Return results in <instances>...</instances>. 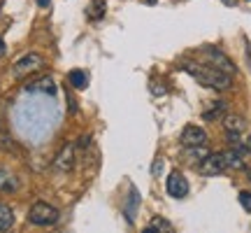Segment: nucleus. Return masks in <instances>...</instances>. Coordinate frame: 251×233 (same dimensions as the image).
<instances>
[{
  "label": "nucleus",
  "mask_w": 251,
  "mask_h": 233,
  "mask_svg": "<svg viewBox=\"0 0 251 233\" xmlns=\"http://www.w3.org/2000/svg\"><path fill=\"white\" fill-rule=\"evenodd\" d=\"M165 189L172 198H184L188 194V182L181 173H170V177L165 182Z\"/></svg>",
  "instance_id": "obj_7"
},
{
  "label": "nucleus",
  "mask_w": 251,
  "mask_h": 233,
  "mask_svg": "<svg viewBox=\"0 0 251 233\" xmlns=\"http://www.w3.org/2000/svg\"><path fill=\"white\" fill-rule=\"evenodd\" d=\"M58 219H61V212L45 201H37L35 205L28 210V222L35 226H54L58 224Z\"/></svg>",
  "instance_id": "obj_2"
},
{
  "label": "nucleus",
  "mask_w": 251,
  "mask_h": 233,
  "mask_svg": "<svg viewBox=\"0 0 251 233\" xmlns=\"http://www.w3.org/2000/svg\"><path fill=\"white\" fill-rule=\"evenodd\" d=\"M137 210H140V191H137L135 184H130V189H128V201H126V210H124L128 224H135Z\"/></svg>",
  "instance_id": "obj_8"
},
{
  "label": "nucleus",
  "mask_w": 251,
  "mask_h": 233,
  "mask_svg": "<svg viewBox=\"0 0 251 233\" xmlns=\"http://www.w3.org/2000/svg\"><path fill=\"white\" fill-rule=\"evenodd\" d=\"M42 65H45V58H42V56L37 54V52H28V54H24L12 65V75H14V80H24L26 75L40 70Z\"/></svg>",
  "instance_id": "obj_3"
},
{
  "label": "nucleus",
  "mask_w": 251,
  "mask_h": 233,
  "mask_svg": "<svg viewBox=\"0 0 251 233\" xmlns=\"http://www.w3.org/2000/svg\"><path fill=\"white\" fill-rule=\"evenodd\" d=\"M240 203H242V207L247 212H251V194L249 191H242V194H240Z\"/></svg>",
  "instance_id": "obj_18"
},
{
  "label": "nucleus",
  "mask_w": 251,
  "mask_h": 233,
  "mask_svg": "<svg viewBox=\"0 0 251 233\" xmlns=\"http://www.w3.org/2000/svg\"><path fill=\"white\" fill-rule=\"evenodd\" d=\"M184 70H186L193 80L200 82L202 87H207V89L226 91V89H230V87H233V77H230V75H226L224 70L214 68V65H200V63L188 61V63H184Z\"/></svg>",
  "instance_id": "obj_1"
},
{
  "label": "nucleus",
  "mask_w": 251,
  "mask_h": 233,
  "mask_svg": "<svg viewBox=\"0 0 251 233\" xmlns=\"http://www.w3.org/2000/svg\"><path fill=\"white\" fill-rule=\"evenodd\" d=\"M202 54H205V58L209 61V65H214V68H219V70H224L226 75H230V77H233L235 72H237L235 63L230 61L221 49H216V47H207V49H202Z\"/></svg>",
  "instance_id": "obj_4"
},
{
  "label": "nucleus",
  "mask_w": 251,
  "mask_h": 233,
  "mask_svg": "<svg viewBox=\"0 0 251 233\" xmlns=\"http://www.w3.org/2000/svg\"><path fill=\"white\" fill-rule=\"evenodd\" d=\"M19 182L17 177L7 171H0V191H5V194H12V191H17Z\"/></svg>",
  "instance_id": "obj_12"
},
{
  "label": "nucleus",
  "mask_w": 251,
  "mask_h": 233,
  "mask_svg": "<svg viewBox=\"0 0 251 233\" xmlns=\"http://www.w3.org/2000/svg\"><path fill=\"white\" fill-rule=\"evenodd\" d=\"M5 52H7V47H5V42L0 40V56H5Z\"/></svg>",
  "instance_id": "obj_24"
},
{
  "label": "nucleus",
  "mask_w": 251,
  "mask_h": 233,
  "mask_svg": "<svg viewBox=\"0 0 251 233\" xmlns=\"http://www.w3.org/2000/svg\"><path fill=\"white\" fill-rule=\"evenodd\" d=\"M205 143H207L205 128L191 124L181 131V145H184V147H200V145H205Z\"/></svg>",
  "instance_id": "obj_6"
},
{
  "label": "nucleus",
  "mask_w": 251,
  "mask_h": 233,
  "mask_svg": "<svg viewBox=\"0 0 251 233\" xmlns=\"http://www.w3.org/2000/svg\"><path fill=\"white\" fill-rule=\"evenodd\" d=\"M153 226H156L158 231H170V224H168L163 217H153Z\"/></svg>",
  "instance_id": "obj_19"
},
{
  "label": "nucleus",
  "mask_w": 251,
  "mask_h": 233,
  "mask_svg": "<svg viewBox=\"0 0 251 233\" xmlns=\"http://www.w3.org/2000/svg\"><path fill=\"white\" fill-rule=\"evenodd\" d=\"M12 224H14V212H12L7 205H2V203H0V233L9 231Z\"/></svg>",
  "instance_id": "obj_14"
},
{
  "label": "nucleus",
  "mask_w": 251,
  "mask_h": 233,
  "mask_svg": "<svg viewBox=\"0 0 251 233\" xmlns=\"http://www.w3.org/2000/svg\"><path fill=\"white\" fill-rule=\"evenodd\" d=\"M226 5H235V0H224Z\"/></svg>",
  "instance_id": "obj_26"
},
{
  "label": "nucleus",
  "mask_w": 251,
  "mask_h": 233,
  "mask_svg": "<svg viewBox=\"0 0 251 233\" xmlns=\"http://www.w3.org/2000/svg\"><path fill=\"white\" fill-rule=\"evenodd\" d=\"M93 7H96V12H93V19H102V14H105V2H96Z\"/></svg>",
  "instance_id": "obj_20"
},
{
  "label": "nucleus",
  "mask_w": 251,
  "mask_h": 233,
  "mask_svg": "<svg viewBox=\"0 0 251 233\" xmlns=\"http://www.w3.org/2000/svg\"><path fill=\"white\" fill-rule=\"evenodd\" d=\"M224 126H226V133H242L247 128V119L240 115H226L224 116Z\"/></svg>",
  "instance_id": "obj_11"
},
{
  "label": "nucleus",
  "mask_w": 251,
  "mask_h": 233,
  "mask_svg": "<svg viewBox=\"0 0 251 233\" xmlns=\"http://www.w3.org/2000/svg\"><path fill=\"white\" fill-rule=\"evenodd\" d=\"M163 163H165V161H163V159H156V161H153V175H156V177H158V175H161V171H163Z\"/></svg>",
  "instance_id": "obj_21"
},
{
  "label": "nucleus",
  "mask_w": 251,
  "mask_h": 233,
  "mask_svg": "<svg viewBox=\"0 0 251 233\" xmlns=\"http://www.w3.org/2000/svg\"><path fill=\"white\" fill-rule=\"evenodd\" d=\"M226 112V103H212V110H205V119L207 121H214V119H219V116Z\"/></svg>",
  "instance_id": "obj_16"
},
{
  "label": "nucleus",
  "mask_w": 251,
  "mask_h": 233,
  "mask_svg": "<svg viewBox=\"0 0 251 233\" xmlns=\"http://www.w3.org/2000/svg\"><path fill=\"white\" fill-rule=\"evenodd\" d=\"M142 233H161V231H158V229H156V226H153V224H151V226H149V229H144V231H142Z\"/></svg>",
  "instance_id": "obj_22"
},
{
  "label": "nucleus",
  "mask_w": 251,
  "mask_h": 233,
  "mask_svg": "<svg viewBox=\"0 0 251 233\" xmlns=\"http://www.w3.org/2000/svg\"><path fill=\"white\" fill-rule=\"evenodd\" d=\"M247 149H249V154H251V135H249V140H247Z\"/></svg>",
  "instance_id": "obj_25"
},
{
  "label": "nucleus",
  "mask_w": 251,
  "mask_h": 233,
  "mask_svg": "<svg viewBox=\"0 0 251 233\" xmlns=\"http://www.w3.org/2000/svg\"><path fill=\"white\" fill-rule=\"evenodd\" d=\"M26 91L28 93H45V96H54L56 93V82L51 80L49 75H45V77H40V80L26 84Z\"/></svg>",
  "instance_id": "obj_9"
},
{
  "label": "nucleus",
  "mask_w": 251,
  "mask_h": 233,
  "mask_svg": "<svg viewBox=\"0 0 251 233\" xmlns=\"http://www.w3.org/2000/svg\"><path fill=\"white\" fill-rule=\"evenodd\" d=\"M70 84L75 89H86V84H89V75L84 70H72L70 72Z\"/></svg>",
  "instance_id": "obj_15"
},
{
  "label": "nucleus",
  "mask_w": 251,
  "mask_h": 233,
  "mask_svg": "<svg viewBox=\"0 0 251 233\" xmlns=\"http://www.w3.org/2000/svg\"><path fill=\"white\" fill-rule=\"evenodd\" d=\"M0 116H2V103H0Z\"/></svg>",
  "instance_id": "obj_27"
},
{
  "label": "nucleus",
  "mask_w": 251,
  "mask_h": 233,
  "mask_svg": "<svg viewBox=\"0 0 251 233\" xmlns=\"http://www.w3.org/2000/svg\"><path fill=\"white\" fill-rule=\"evenodd\" d=\"M188 149V156H191V159H193V161H202V159H205V156H209V152H207V147L205 145H200V147H186Z\"/></svg>",
  "instance_id": "obj_17"
},
{
  "label": "nucleus",
  "mask_w": 251,
  "mask_h": 233,
  "mask_svg": "<svg viewBox=\"0 0 251 233\" xmlns=\"http://www.w3.org/2000/svg\"><path fill=\"white\" fill-rule=\"evenodd\" d=\"M226 168H228V163H226V156H224V152H221V154H209V156H205V159L200 161V166H198V173L205 175V177H214V175H221Z\"/></svg>",
  "instance_id": "obj_5"
},
{
  "label": "nucleus",
  "mask_w": 251,
  "mask_h": 233,
  "mask_svg": "<svg viewBox=\"0 0 251 233\" xmlns=\"http://www.w3.org/2000/svg\"><path fill=\"white\" fill-rule=\"evenodd\" d=\"M224 156H226V163H228V168H233V171H242V168H244L242 154L235 152L233 147H230V149H226Z\"/></svg>",
  "instance_id": "obj_13"
},
{
  "label": "nucleus",
  "mask_w": 251,
  "mask_h": 233,
  "mask_svg": "<svg viewBox=\"0 0 251 233\" xmlns=\"http://www.w3.org/2000/svg\"><path fill=\"white\" fill-rule=\"evenodd\" d=\"M72 163H75V145L72 143H65V147L61 149V154L56 156L54 166L58 171H70Z\"/></svg>",
  "instance_id": "obj_10"
},
{
  "label": "nucleus",
  "mask_w": 251,
  "mask_h": 233,
  "mask_svg": "<svg viewBox=\"0 0 251 233\" xmlns=\"http://www.w3.org/2000/svg\"><path fill=\"white\" fill-rule=\"evenodd\" d=\"M49 2H51V0H37V5H40V7H49Z\"/></svg>",
  "instance_id": "obj_23"
},
{
  "label": "nucleus",
  "mask_w": 251,
  "mask_h": 233,
  "mask_svg": "<svg viewBox=\"0 0 251 233\" xmlns=\"http://www.w3.org/2000/svg\"><path fill=\"white\" fill-rule=\"evenodd\" d=\"M249 179H251V171H249Z\"/></svg>",
  "instance_id": "obj_28"
}]
</instances>
